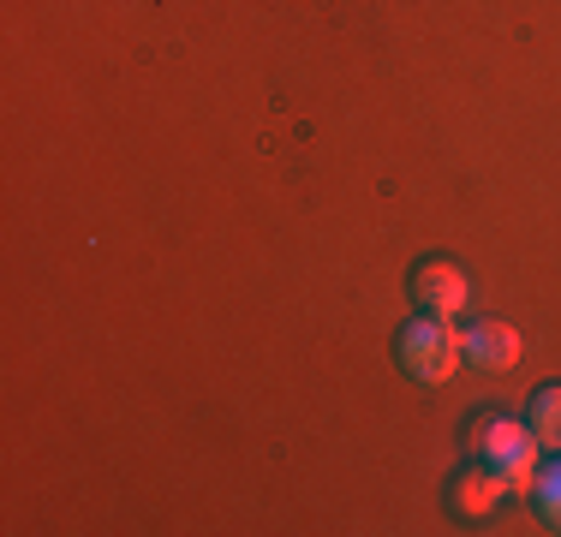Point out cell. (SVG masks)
Segmentation results:
<instances>
[{
    "label": "cell",
    "mask_w": 561,
    "mask_h": 537,
    "mask_svg": "<svg viewBox=\"0 0 561 537\" xmlns=\"http://www.w3.org/2000/svg\"><path fill=\"white\" fill-rule=\"evenodd\" d=\"M472 454H478V466L496 472L502 490L531 495V483H538V436H531V424L484 419V424H478V436H472Z\"/></svg>",
    "instance_id": "6da1fadb"
},
{
    "label": "cell",
    "mask_w": 561,
    "mask_h": 537,
    "mask_svg": "<svg viewBox=\"0 0 561 537\" xmlns=\"http://www.w3.org/2000/svg\"><path fill=\"white\" fill-rule=\"evenodd\" d=\"M460 329L443 317H412L407 329H400V365H407V376H419L424 388H443L454 370H460Z\"/></svg>",
    "instance_id": "7a4b0ae2"
},
{
    "label": "cell",
    "mask_w": 561,
    "mask_h": 537,
    "mask_svg": "<svg viewBox=\"0 0 561 537\" xmlns=\"http://www.w3.org/2000/svg\"><path fill=\"white\" fill-rule=\"evenodd\" d=\"M466 299H472V287H466V275L454 263H419L412 268V305H419L424 317H443V322H454L466 311Z\"/></svg>",
    "instance_id": "3957f363"
},
{
    "label": "cell",
    "mask_w": 561,
    "mask_h": 537,
    "mask_svg": "<svg viewBox=\"0 0 561 537\" xmlns=\"http://www.w3.org/2000/svg\"><path fill=\"white\" fill-rule=\"evenodd\" d=\"M460 353L472 358L478 370H514L519 353H526V341H519V329H507V322H472V329H460Z\"/></svg>",
    "instance_id": "277c9868"
},
{
    "label": "cell",
    "mask_w": 561,
    "mask_h": 537,
    "mask_svg": "<svg viewBox=\"0 0 561 537\" xmlns=\"http://www.w3.org/2000/svg\"><path fill=\"white\" fill-rule=\"evenodd\" d=\"M502 483H496V472H490V466H472V472H466L460 483H454V507H460V514H472V519H484L490 507L502 502Z\"/></svg>",
    "instance_id": "5b68a950"
},
{
    "label": "cell",
    "mask_w": 561,
    "mask_h": 537,
    "mask_svg": "<svg viewBox=\"0 0 561 537\" xmlns=\"http://www.w3.org/2000/svg\"><path fill=\"white\" fill-rule=\"evenodd\" d=\"M531 436H538V448L561 454V388H543L538 400H531Z\"/></svg>",
    "instance_id": "8992f818"
},
{
    "label": "cell",
    "mask_w": 561,
    "mask_h": 537,
    "mask_svg": "<svg viewBox=\"0 0 561 537\" xmlns=\"http://www.w3.org/2000/svg\"><path fill=\"white\" fill-rule=\"evenodd\" d=\"M531 495H538V514H543V519H550V526L561 532V454H556V460L538 472V483H531Z\"/></svg>",
    "instance_id": "52a82bcc"
}]
</instances>
